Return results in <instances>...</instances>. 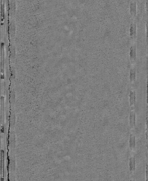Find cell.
<instances>
[{"label": "cell", "instance_id": "obj_1", "mask_svg": "<svg viewBox=\"0 0 148 181\" xmlns=\"http://www.w3.org/2000/svg\"><path fill=\"white\" fill-rule=\"evenodd\" d=\"M130 58L131 62L134 64L136 60V46L135 44L132 45L130 48Z\"/></svg>", "mask_w": 148, "mask_h": 181}, {"label": "cell", "instance_id": "obj_2", "mask_svg": "<svg viewBox=\"0 0 148 181\" xmlns=\"http://www.w3.org/2000/svg\"><path fill=\"white\" fill-rule=\"evenodd\" d=\"M130 14L133 18H135L137 14V6L135 0H132L130 6Z\"/></svg>", "mask_w": 148, "mask_h": 181}, {"label": "cell", "instance_id": "obj_3", "mask_svg": "<svg viewBox=\"0 0 148 181\" xmlns=\"http://www.w3.org/2000/svg\"><path fill=\"white\" fill-rule=\"evenodd\" d=\"M130 35L133 40H135L136 35V25L135 22L133 23L131 25L130 29Z\"/></svg>", "mask_w": 148, "mask_h": 181}, {"label": "cell", "instance_id": "obj_4", "mask_svg": "<svg viewBox=\"0 0 148 181\" xmlns=\"http://www.w3.org/2000/svg\"><path fill=\"white\" fill-rule=\"evenodd\" d=\"M130 80L131 83L133 84L136 79V72L135 67H132L130 71Z\"/></svg>", "mask_w": 148, "mask_h": 181}, {"label": "cell", "instance_id": "obj_5", "mask_svg": "<svg viewBox=\"0 0 148 181\" xmlns=\"http://www.w3.org/2000/svg\"><path fill=\"white\" fill-rule=\"evenodd\" d=\"M130 102L131 106H133L135 104V91H131L130 93Z\"/></svg>", "mask_w": 148, "mask_h": 181}]
</instances>
